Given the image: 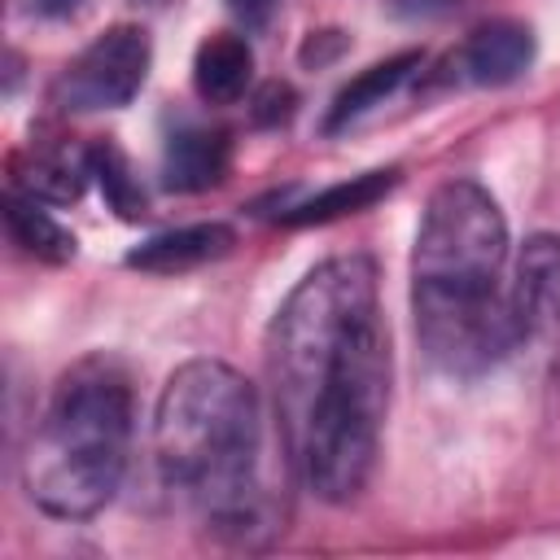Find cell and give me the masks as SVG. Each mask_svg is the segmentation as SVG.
Masks as SVG:
<instances>
[{
    "label": "cell",
    "mask_w": 560,
    "mask_h": 560,
    "mask_svg": "<svg viewBox=\"0 0 560 560\" xmlns=\"http://www.w3.org/2000/svg\"><path fill=\"white\" fill-rule=\"evenodd\" d=\"M267 381L298 481L350 503L381 455L389 411V328L368 254L315 262L267 328Z\"/></svg>",
    "instance_id": "obj_1"
},
{
    "label": "cell",
    "mask_w": 560,
    "mask_h": 560,
    "mask_svg": "<svg viewBox=\"0 0 560 560\" xmlns=\"http://www.w3.org/2000/svg\"><path fill=\"white\" fill-rule=\"evenodd\" d=\"M153 464L162 490L214 538L254 547L280 529L262 481V402L223 359L179 363L153 407Z\"/></svg>",
    "instance_id": "obj_2"
},
{
    "label": "cell",
    "mask_w": 560,
    "mask_h": 560,
    "mask_svg": "<svg viewBox=\"0 0 560 560\" xmlns=\"http://www.w3.org/2000/svg\"><path fill=\"white\" fill-rule=\"evenodd\" d=\"M508 219L477 179L429 192L411 249V315L424 359L472 381L521 350L508 302Z\"/></svg>",
    "instance_id": "obj_3"
},
{
    "label": "cell",
    "mask_w": 560,
    "mask_h": 560,
    "mask_svg": "<svg viewBox=\"0 0 560 560\" xmlns=\"http://www.w3.org/2000/svg\"><path fill=\"white\" fill-rule=\"evenodd\" d=\"M136 433L131 372L114 354L70 363L22 451V490L52 521H88L105 512L127 477Z\"/></svg>",
    "instance_id": "obj_4"
},
{
    "label": "cell",
    "mask_w": 560,
    "mask_h": 560,
    "mask_svg": "<svg viewBox=\"0 0 560 560\" xmlns=\"http://www.w3.org/2000/svg\"><path fill=\"white\" fill-rule=\"evenodd\" d=\"M153 66V39L136 22L105 26L88 48H79L52 79L48 105L61 114H101L122 109L149 79Z\"/></svg>",
    "instance_id": "obj_5"
},
{
    "label": "cell",
    "mask_w": 560,
    "mask_h": 560,
    "mask_svg": "<svg viewBox=\"0 0 560 560\" xmlns=\"http://www.w3.org/2000/svg\"><path fill=\"white\" fill-rule=\"evenodd\" d=\"M534 66V31L516 18H494L472 26L451 57L442 61V83H464V88H503L521 79Z\"/></svg>",
    "instance_id": "obj_6"
},
{
    "label": "cell",
    "mask_w": 560,
    "mask_h": 560,
    "mask_svg": "<svg viewBox=\"0 0 560 560\" xmlns=\"http://www.w3.org/2000/svg\"><path fill=\"white\" fill-rule=\"evenodd\" d=\"M508 302L521 346L560 332V236L534 232L521 245L516 271L508 276Z\"/></svg>",
    "instance_id": "obj_7"
},
{
    "label": "cell",
    "mask_w": 560,
    "mask_h": 560,
    "mask_svg": "<svg viewBox=\"0 0 560 560\" xmlns=\"http://www.w3.org/2000/svg\"><path fill=\"white\" fill-rule=\"evenodd\" d=\"M92 179V149L74 136H44L31 140L9 162V188H22L48 206H70L83 197Z\"/></svg>",
    "instance_id": "obj_8"
},
{
    "label": "cell",
    "mask_w": 560,
    "mask_h": 560,
    "mask_svg": "<svg viewBox=\"0 0 560 560\" xmlns=\"http://www.w3.org/2000/svg\"><path fill=\"white\" fill-rule=\"evenodd\" d=\"M232 166V140L210 122H179L162 144V184L171 192H206Z\"/></svg>",
    "instance_id": "obj_9"
},
{
    "label": "cell",
    "mask_w": 560,
    "mask_h": 560,
    "mask_svg": "<svg viewBox=\"0 0 560 560\" xmlns=\"http://www.w3.org/2000/svg\"><path fill=\"white\" fill-rule=\"evenodd\" d=\"M424 70V52H398V57H385V61H376V66H368V70H359L337 96H332V105H328V114H324V136H341V131H350V127H359L363 118H372L385 101H394L416 74Z\"/></svg>",
    "instance_id": "obj_10"
},
{
    "label": "cell",
    "mask_w": 560,
    "mask_h": 560,
    "mask_svg": "<svg viewBox=\"0 0 560 560\" xmlns=\"http://www.w3.org/2000/svg\"><path fill=\"white\" fill-rule=\"evenodd\" d=\"M232 245H236V232L228 223H214V219L188 223V228H171V232L140 241L127 254V267L149 271V276H179V271H197V267L232 254Z\"/></svg>",
    "instance_id": "obj_11"
},
{
    "label": "cell",
    "mask_w": 560,
    "mask_h": 560,
    "mask_svg": "<svg viewBox=\"0 0 560 560\" xmlns=\"http://www.w3.org/2000/svg\"><path fill=\"white\" fill-rule=\"evenodd\" d=\"M254 83V48L232 35L214 31L192 52V88L206 105H236Z\"/></svg>",
    "instance_id": "obj_12"
},
{
    "label": "cell",
    "mask_w": 560,
    "mask_h": 560,
    "mask_svg": "<svg viewBox=\"0 0 560 560\" xmlns=\"http://www.w3.org/2000/svg\"><path fill=\"white\" fill-rule=\"evenodd\" d=\"M398 188V166H381V171H363V175H350L341 184H328L324 192L289 206L280 214L284 228H315V223H332V219H346V214H359L368 206H376L381 197H389Z\"/></svg>",
    "instance_id": "obj_13"
},
{
    "label": "cell",
    "mask_w": 560,
    "mask_h": 560,
    "mask_svg": "<svg viewBox=\"0 0 560 560\" xmlns=\"http://www.w3.org/2000/svg\"><path fill=\"white\" fill-rule=\"evenodd\" d=\"M48 201L22 192V188H9L4 192V228H9V241L39 258V262H70L74 258V232L61 228L52 219V210H44Z\"/></svg>",
    "instance_id": "obj_14"
},
{
    "label": "cell",
    "mask_w": 560,
    "mask_h": 560,
    "mask_svg": "<svg viewBox=\"0 0 560 560\" xmlns=\"http://www.w3.org/2000/svg\"><path fill=\"white\" fill-rule=\"evenodd\" d=\"M92 179L101 184V192L118 210V219H140L144 214V206H149L144 188H140V179H136V171H131V162L118 144L105 140V144L92 149Z\"/></svg>",
    "instance_id": "obj_15"
},
{
    "label": "cell",
    "mask_w": 560,
    "mask_h": 560,
    "mask_svg": "<svg viewBox=\"0 0 560 560\" xmlns=\"http://www.w3.org/2000/svg\"><path fill=\"white\" fill-rule=\"evenodd\" d=\"M298 109V96L289 83H267L258 96H254V122L258 127H276V122H289Z\"/></svg>",
    "instance_id": "obj_16"
},
{
    "label": "cell",
    "mask_w": 560,
    "mask_h": 560,
    "mask_svg": "<svg viewBox=\"0 0 560 560\" xmlns=\"http://www.w3.org/2000/svg\"><path fill=\"white\" fill-rule=\"evenodd\" d=\"M223 4L232 9V18H236L241 26H249V31H267V26L276 22V13H280L284 0H223Z\"/></svg>",
    "instance_id": "obj_17"
},
{
    "label": "cell",
    "mask_w": 560,
    "mask_h": 560,
    "mask_svg": "<svg viewBox=\"0 0 560 560\" xmlns=\"http://www.w3.org/2000/svg\"><path fill=\"white\" fill-rule=\"evenodd\" d=\"M18 4L26 18H39V22H61L83 9V0H18Z\"/></svg>",
    "instance_id": "obj_18"
},
{
    "label": "cell",
    "mask_w": 560,
    "mask_h": 560,
    "mask_svg": "<svg viewBox=\"0 0 560 560\" xmlns=\"http://www.w3.org/2000/svg\"><path fill=\"white\" fill-rule=\"evenodd\" d=\"M451 4H455V0H394V9H398V13H411V18H416V13H446Z\"/></svg>",
    "instance_id": "obj_19"
},
{
    "label": "cell",
    "mask_w": 560,
    "mask_h": 560,
    "mask_svg": "<svg viewBox=\"0 0 560 560\" xmlns=\"http://www.w3.org/2000/svg\"><path fill=\"white\" fill-rule=\"evenodd\" d=\"M131 4H171V0H131Z\"/></svg>",
    "instance_id": "obj_20"
}]
</instances>
